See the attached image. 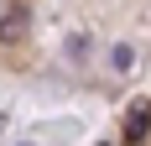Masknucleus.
<instances>
[{"instance_id": "f257e3e1", "label": "nucleus", "mask_w": 151, "mask_h": 146, "mask_svg": "<svg viewBox=\"0 0 151 146\" xmlns=\"http://www.w3.org/2000/svg\"><path fill=\"white\" fill-rule=\"evenodd\" d=\"M16 37H26V5H5L0 16V47H16Z\"/></svg>"}, {"instance_id": "f03ea898", "label": "nucleus", "mask_w": 151, "mask_h": 146, "mask_svg": "<svg viewBox=\"0 0 151 146\" xmlns=\"http://www.w3.org/2000/svg\"><path fill=\"white\" fill-rule=\"evenodd\" d=\"M146 136H151V99H141L125 115V141H146Z\"/></svg>"}]
</instances>
